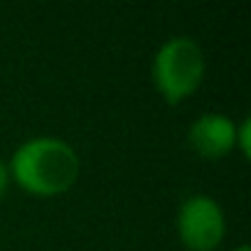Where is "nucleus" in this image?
I'll list each match as a JSON object with an SVG mask.
<instances>
[{"instance_id": "2", "label": "nucleus", "mask_w": 251, "mask_h": 251, "mask_svg": "<svg viewBox=\"0 0 251 251\" xmlns=\"http://www.w3.org/2000/svg\"><path fill=\"white\" fill-rule=\"evenodd\" d=\"M204 76V54L192 37H170L153 57V81L168 103L187 99Z\"/></svg>"}, {"instance_id": "3", "label": "nucleus", "mask_w": 251, "mask_h": 251, "mask_svg": "<svg viewBox=\"0 0 251 251\" xmlns=\"http://www.w3.org/2000/svg\"><path fill=\"white\" fill-rule=\"evenodd\" d=\"M177 234L190 251H214L226 231L224 212L209 195L187 197L175 217Z\"/></svg>"}, {"instance_id": "6", "label": "nucleus", "mask_w": 251, "mask_h": 251, "mask_svg": "<svg viewBox=\"0 0 251 251\" xmlns=\"http://www.w3.org/2000/svg\"><path fill=\"white\" fill-rule=\"evenodd\" d=\"M10 170H8V163H3L0 160V200H3L5 195H8V190H10Z\"/></svg>"}, {"instance_id": "7", "label": "nucleus", "mask_w": 251, "mask_h": 251, "mask_svg": "<svg viewBox=\"0 0 251 251\" xmlns=\"http://www.w3.org/2000/svg\"><path fill=\"white\" fill-rule=\"evenodd\" d=\"M234 251H251V249H249L246 244H241V246H239V249H234Z\"/></svg>"}, {"instance_id": "4", "label": "nucleus", "mask_w": 251, "mask_h": 251, "mask_svg": "<svg viewBox=\"0 0 251 251\" xmlns=\"http://www.w3.org/2000/svg\"><path fill=\"white\" fill-rule=\"evenodd\" d=\"M192 151L207 160H219L236 146V126L224 113H202L187 131Z\"/></svg>"}, {"instance_id": "5", "label": "nucleus", "mask_w": 251, "mask_h": 251, "mask_svg": "<svg viewBox=\"0 0 251 251\" xmlns=\"http://www.w3.org/2000/svg\"><path fill=\"white\" fill-rule=\"evenodd\" d=\"M236 146L241 148L244 155L251 153V121H249V118H244L241 126L236 128Z\"/></svg>"}, {"instance_id": "1", "label": "nucleus", "mask_w": 251, "mask_h": 251, "mask_svg": "<svg viewBox=\"0 0 251 251\" xmlns=\"http://www.w3.org/2000/svg\"><path fill=\"white\" fill-rule=\"evenodd\" d=\"M10 180L25 192L37 197H52L67 192L79 177V158L74 148L62 138H30L8 163Z\"/></svg>"}]
</instances>
